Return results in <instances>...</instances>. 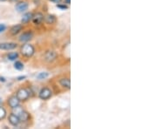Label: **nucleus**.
I'll return each instance as SVG.
<instances>
[{"instance_id": "obj_1", "label": "nucleus", "mask_w": 157, "mask_h": 129, "mask_svg": "<svg viewBox=\"0 0 157 129\" xmlns=\"http://www.w3.org/2000/svg\"><path fill=\"white\" fill-rule=\"evenodd\" d=\"M12 113L17 115L21 122H27L31 118L30 113L26 110H25L21 106H17V107L12 108Z\"/></svg>"}, {"instance_id": "obj_2", "label": "nucleus", "mask_w": 157, "mask_h": 129, "mask_svg": "<svg viewBox=\"0 0 157 129\" xmlns=\"http://www.w3.org/2000/svg\"><path fill=\"white\" fill-rule=\"evenodd\" d=\"M34 52H35V48L32 44L26 43V44H25L21 46V54L25 58H28L29 59V58L33 57Z\"/></svg>"}, {"instance_id": "obj_3", "label": "nucleus", "mask_w": 157, "mask_h": 129, "mask_svg": "<svg viewBox=\"0 0 157 129\" xmlns=\"http://www.w3.org/2000/svg\"><path fill=\"white\" fill-rule=\"evenodd\" d=\"M16 96L20 101H26L30 97V91L27 88L21 87L17 91Z\"/></svg>"}, {"instance_id": "obj_4", "label": "nucleus", "mask_w": 157, "mask_h": 129, "mask_svg": "<svg viewBox=\"0 0 157 129\" xmlns=\"http://www.w3.org/2000/svg\"><path fill=\"white\" fill-rule=\"evenodd\" d=\"M58 59V53H57L55 51L53 50H49L46 51L44 55V59L45 62L47 63H52L54 62Z\"/></svg>"}, {"instance_id": "obj_5", "label": "nucleus", "mask_w": 157, "mask_h": 129, "mask_svg": "<svg viewBox=\"0 0 157 129\" xmlns=\"http://www.w3.org/2000/svg\"><path fill=\"white\" fill-rule=\"evenodd\" d=\"M52 90L49 87H47V86L43 87L42 89L39 91V99H41L43 101H46V100L50 99L51 97H52Z\"/></svg>"}, {"instance_id": "obj_6", "label": "nucleus", "mask_w": 157, "mask_h": 129, "mask_svg": "<svg viewBox=\"0 0 157 129\" xmlns=\"http://www.w3.org/2000/svg\"><path fill=\"white\" fill-rule=\"evenodd\" d=\"M33 32L32 31H27V32H23L20 35L18 40L22 43H26V42H28L31 40H33Z\"/></svg>"}, {"instance_id": "obj_7", "label": "nucleus", "mask_w": 157, "mask_h": 129, "mask_svg": "<svg viewBox=\"0 0 157 129\" xmlns=\"http://www.w3.org/2000/svg\"><path fill=\"white\" fill-rule=\"evenodd\" d=\"M44 19H45V16L41 12H37V13L33 14V18H32L33 23L34 25H41L43 23V21H44Z\"/></svg>"}, {"instance_id": "obj_8", "label": "nucleus", "mask_w": 157, "mask_h": 129, "mask_svg": "<svg viewBox=\"0 0 157 129\" xmlns=\"http://www.w3.org/2000/svg\"><path fill=\"white\" fill-rule=\"evenodd\" d=\"M7 104H8V106L12 109V108H14V107L19 106L20 101L17 99V97L16 95L11 96V97L8 99V101H7Z\"/></svg>"}, {"instance_id": "obj_9", "label": "nucleus", "mask_w": 157, "mask_h": 129, "mask_svg": "<svg viewBox=\"0 0 157 129\" xmlns=\"http://www.w3.org/2000/svg\"><path fill=\"white\" fill-rule=\"evenodd\" d=\"M17 45L16 43H2L0 44V49L5 51H11L14 50L15 48H17Z\"/></svg>"}, {"instance_id": "obj_10", "label": "nucleus", "mask_w": 157, "mask_h": 129, "mask_svg": "<svg viewBox=\"0 0 157 129\" xmlns=\"http://www.w3.org/2000/svg\"><path fill=\"white\" fill-rule=\"evenodd\" d=\"M8 120H9V122H10V124H11V126H13V127H17V126H18L19 124H20V120H19V118L17 117V115H15L14 113H12L11 112V114L9 115V118H8Z\"/></svg>"}, {"instance_id": "obj_11", "label": "nucleus", "mask_w": 157, "mask_h": 129, "mask_svg": "<svg viewBox=\"0 0 157 129\" xmlns=\"http://www.w3.org/2000/svg\"><path fill=\"white\" fill-rule=\"evenodd\" d=\"M59 83L65 89L69 90L71 88V81L69 78H62L59 80Z\"/></svg>"}, {"instance_id": "obj_12", "label": "nucleus", "mask_w": 157, "mask_h": 129, "mask_svg": "<svg viewBox=\"0 0 157 129\" xmlns=\"http://www.w3.org/2000/svg\"><path fill=\"white\" fill-rule=\"evenodd\" d=\"M28 9V4L25 1L23 2H19L17 3V6H16V10H17L18 12H24Z\"/></svg>"}, {"instance_id": "obj_13", "label": "nucleus", "mask_w": 157, "mask_h": 129, "mask_svg": "<svg viewBox=\"0 0 157 129\" xmlns=\"http://www.w3.org/2000/svg\"><path fill=\"white\" fill-rule=\"evenodd\" d=\"M23 25H13L11 29H10V33L12 36H15V35H17L21 31L23 30Z\"/></svg>"}, {"instance_id": "obj_14", "label": "nucleus", "mask_w": 157, "mask_h": 129, "mask_svg": "<svg viewBox=\"0 0 157 129\" xmlns=\"http://www.w3.org/2000/svg\"><path fill=\"white\" fill-rule=\"evenodd\" d=\"M33 16V12H27V13H25V14L23 16L22 19H21V23L24 24V25L28 24V23L32 20Z\"/></svg>"}, {"instance_id": "obj_15", "label": "nucleus", "mask_w": 157, "mask_h": 129, "mask_svg": "<svg viewBox=\"0 0 157 129\" xmlns=\"http://www.w3.org/2000/svg\"><path fill=\"white\" fill-rule=\"evenodd\" d=\"M44 20H45V23H46L47 25H53V24H55V23H56L57 18L54 15L48 14L47 16H45Z\"/></svg>"}, {"instance_id": "obj_16", "label": "nucleus", "mask_w": 157, "mask_h": 129, "mask_svg": "<svg viewBox=\"0 0 157 129\" xmlns=\"http://www.w3.org/2000/svg\"><path fill=\"white\" fill-rule=\"evenodd\" d=\"M8 59L10 60H16L17 58H18V53L17 51H14V52H10L8 55H7Z\"/></svg>"}, {"instance_id": "obj_17", "label": "nucleus", "mask_w": 157, "mask_h": 129, "mask_svg": "<svg viewBox=\"0 0 157 129\" xmlns=\"http://www.w3.org/2000/svg\"><path fill=\"white\" fill-rule=\"evenodd\" d=\"M6 114H7V112H6V108L0 105V120L6 118Z\"/></svg>"}, {"instance_id": "obj_18", "label": "nucleus", "mask_w": 157, "mask_h": 129, "mask_svg": "<svg viewBox=\"0 0 157 129\" xmlns=\"http://www.w3.org/2000/svg\"><path fill=\"white\" fill-rule=\"evenodd\" d=\"M14 67H15V69L18 70V71H21V70L24 69V64L20 61H16L15 64H14Z\"/></svg>"}, {"instance_id": "obj_19", "label": "nucleus", "mask_w": 157, "mask_h": 129, "mask_svg": "<svg viewBox=\"0 0 157 129\" xmlns=\"http://www.w3.org/2000/svg\"><path fill=\"white\" fill-rule=\"evenodd\" d=\"M48 75H49V74L47 73H40L39 74H38L37 78L39 79H45L48 77Z\"/></svg>"}, {"instance_id": "obj_20", "label": "nucleus", "mask_w": 157, "mask_h": 129, "mask_svg": "<svg viewBox=\"0 0 157 129\" xmlns=\"http://www.w3.org/2000/svg\"><path fill=\"white\" fill-rule=\"evenodd\" d=\"M57 7L61 9V10H67L68 9V6H66V5H59V4H57Z\"/></svg>"}, {"instance_id": "obj_21", "label": "nucleus", "mask_w": 157, "mask_h": 129, "mask_svg": "<svg viewBox=\"0 0 157 129\" xmlns=\"http://www.w3.org/2000/svg\"><path fill=\"white\" fill-rule=\"evenodd\" d=\"M6 29V26L5 25H3V24H0V33L1 32H5Z\"/></svg>"}, {"instance_id": "obj_22", "label": "nucleus", "mask_w": 157, "mask_h": 129, "mask_svg": "<svg viewBox=\"0 0 157 129\" xmlns=\"http://www.w3.org/2000/svg\"><path fill=\"white\" fill-rule=\"evenodd\" d=\"M51 2H52V3H55V4H59V3H60L62 0H50Z\"/></svg>"}, {"instance_id": "obj_23", "label": "nucleus", "mask_w": 157, "mask_h": 129, "mask_svg": "<svg viewBox=\"0 0 157 129\" xmlns=\"http://www.w3.org/2000/svg\"><path fill=\"white\" fill-rule=\"evenodd\" d=\"M25 78H26L25 76H21V77H18V78H17V80H22V79H25Z\"/></svg>"}, {"instance_id": "obj_24", "label": "nucleus", "mask_w": 157, "mask_h": 129, "mask_svg": "<svg viewBox=\"0 0 157 129\" xmlns=\"http://www.w3.org/2000/svg\"><path fill=\"white\" fill-rule=\"evenodd\" d=\"M65 1L67 5H70V3H71V0H65Z\"/></svg>"}, {"instance_id": "obj_25", "label": "nucleus", "mask_w": 157, "mask_h": 129, "mask_svg": "<svg viewBox=\"0 0 157 129\" xmlns=\"http://www.w3.org/2000/svg\"><path fill=\"white\" fill-rule=\"evenodd\" d=\"M11 2H17V1H19V0H10Z\"/></svg>"}, {"instance_id": "obj_26", "label": "nucleus", "mask_w": 157, "mask_h": 129, "mask_svg": "<svg viewBox=\"0 0 157 129\" xmlns=\"http://www.w3.org/2000/svg\"><path fill=\"white\" fill-rule=\"evenodd\" d=\"M2 103H3V101H2V99H1V98H0V105H1V104H2Z\"/></svg>"}, {"instance_id": "obj_27", "label": "nucleus", "mask_w": 157, "mask_h": 129, "mask_svg": "<svg viewBox=\"0 0 157 129\" xmlns=\"http://www.w3.org/2000/svg\"><path fill=\"white\" fill-rule=\"evenodd\" d=\"M1 2H5V1H6V0H0Z\"/></svg>"}]
</instances>
